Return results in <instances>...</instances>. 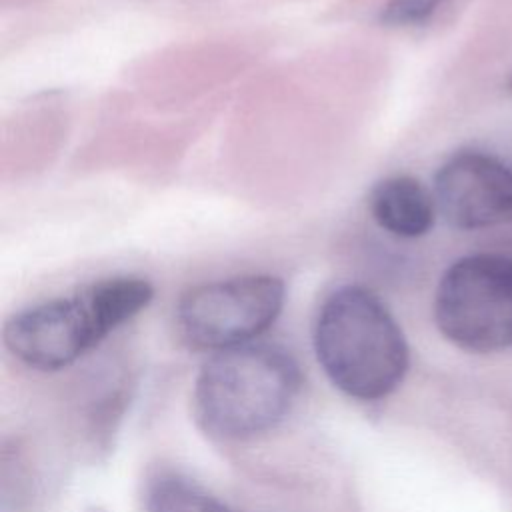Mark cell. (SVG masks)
<instances>
[{
	"label": "cell",
	"instance_id": "obj_1",
	"mask_svg": "<svg viewBox=\"0 0 512 512\" xmlns=\"http://www.w3.org/2000/svg\"><path fill=\"white\" fill-rule=\"evenodd\" d=\"M152 296L154 288L146 278H100L70 296L16 312L6 320L2 340L26 366L58 370L144 310Z\"/></svg>",
	"mask_w": 512,
	"mask_h": 512
},
{
	"label": "cell",
	"instance_id": "obj_2",
	"mask_svg": "<svg viewBox=\"0 0 512 512\" xmlns=\"http://www.w3.org/2000/svg\"><path fill=\"white\" fill-rule=\"evenodd\" d=\"M314 348L332 384L358 400L388 396L408 370V344L398 322L364 286H342L324 300Z\"/></svg>",
	"mask_w": 512,
	"mask_h": 512
},
{
	"label": "cell",
	"instance_id": "obj_3",
	"mask_svg": "<svg viewBox=\"0 0 512 512\" xmlns=\"http://www.w3.org/2000/svg\"><path fill=\"white\" fill-rule=\"evenodd\" d=\"M300 388L294 356L276 344H240L216 352L194 384V416L220 438H246L272 428Z\"/></svg>",
	"mask_w": 512,
	"mask_h": 512
},
{
	"label": "cell",
	"instance_id": "obj_4",
	"mask_svg": "<svg viewBox=\"0 0 512 512\" xmlns=\"http://www.w3.org/2000/svg\"><path fill=\"white\" fill-rule=\"evenodd\" d=\"M438 330L470 352L512 346V256L478 252L452 262L434 296Z\"/></svg>",
	"mask_w": 512,
	"mask_h": 512
},
{
	"label": "cell",
	"instance_id": "obj_5",
	"mask_svg": "<svg viewBox=\"0 0 512 512\" xmlns=\"http://www.w3.org/2000/svg\"><path fill=\"white\" fill-rule=\"evenodd\" d=\"M286 286L278 276L244 274L190 288L176 306L184 342L198 350H226L252 342L282 312Z\"/></svg>",
	"mask_w": 512,
	"mask_h": 512
},
{
	"label": "cell",
	"instance_id": "obj_6",
	"mask_svg": "<svg viewBox=\"0 0 512 512\" xmlns=\"http://www.w3.org/2000/svg\"><path fill=\"white\" fill-rule=\"evenodd\" d=\"M432 194L450 226L492 228L512 218V168L492 154L460 150L438 168Z\"/></svg>",
	"mask_w": 512,
	"mask_h": 512
},
{
	"label": "cell",
	"instance_id": "obj_7",
	"mask_svg": "<svg viewBox=\"0 0 512 512\" xmlns=\"http://www.w3.org/2000/svg\"><path fill=\"white\" fill-rule=\"evenodd\" d=\"M368 210L374 222L398 236L420 238L428 234L436 220L434 194L414 176H388L370 190Z\"/></svg>",
	"mask_w": 512,
	"mask_h": 512
},
{
	"label": "cell",
	"instance_id": "obj_8",
	"mask_svg": "<svg viewBox=\"0 0 512 512\" xmlns=\"http://www.w3.org/2000/svg\"><path fill=\"white\" fill-rule=\"evenodd\" d=\"M146 512H228L226 506L200 484L178 476L160 474L144 496Z\"/></svg>",
	"mask_w": 512,
	"mask_h": 512
},
{
	"label": "cell",
	"instance_id": "obj_9",
	"mask_svg": "<svg viewBox=\"0 0 512 512\" xmlns=\"http://www.w3.org/2000/svg\"><path fill=\"white\" fill-rule=\"evenodd\" d=\"M446 0H388L380 10V24L386 28H414L426 24Z\"/></svg>",
	"mask_w": 512,
	"mask_h": 512
},
{
	"label": "cell",
	"instance_id": "obj_10",
	"mask_svg": "<svg viewBox=\"0 0 512 512\" xmlns=\"http://www.w3.org/2000/svg\"><path fill=\"white\" fill-rule=\"evenodd\" d=\"M510 84H512V82H510Z\"/></svg>",
	"mask_w": 512,
	"mask_h": 512
}]
</instances>
